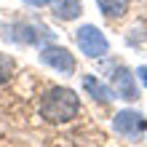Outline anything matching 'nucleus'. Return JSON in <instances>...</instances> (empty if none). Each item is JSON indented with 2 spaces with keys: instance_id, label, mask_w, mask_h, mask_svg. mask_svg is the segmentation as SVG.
Instances as JSON below:
<instances>
[{
  "instance_id": "obj_1",
  "label": "nucleus",
  "mask_w": 147,
  "mask_h": 147,
  "mask_svg": "<svg viewBox=\"0 0 147 147\" xmlns=\"http://www.w3.org/2000/svg\"><path fill=\"white\" fill-rule=\"evenodd\" d=\"M38 112L48 123H70L72 118H78V112H80L78 91L67 88V86H51V88L43 91Z\"/></svg>"
},
{
  "instance_id": "obj_2",
  "label": "nucleus",
  "mask_w": 147,
  "mask_h": 147,
  "mask_svg": "<svg viewBox=\"0 0 147 147\" xmlns=\"http://www.w3.org/2000/svg\"><path fill=\"white\" fill-rule=\"evenodd\" d=\"M75 43H78V51L88 59H102L110 54V40L96 24H80L75 30Z\"/></svg>"
},
{
  "instance_id": "obj_3",
  "label": "nucleus",
  "mask_w": 147,
  "mask_h": 147,
  "mask_svg": "<svg viewBox=\"0 0 147 147\" xmlns=\"http://www.w3.org/2000/svg\"><path fill=\"white\" fill-rule=\"evenodd\" d=\"M112 128H115V134L136 142L147 131V118L142 115V112H136V110H120L118 115L112 118Z\"/></svg>"
},
{
  "instance_id": "obj_4",
  "label": "nucleus",
  "mask_w": 147,
  "mask_h": 147,
  "mask_svg": "<svg viewBox=\"0 0 147 147\" xmlns=\"http://www.w3.org/2000/svg\"><path fill=\"white\" fill-rule=\"evenodd\" d=\"M40 62L51 67V70L62 72V75H75V54H70V48L48 43L40 48Z\"/></svg>"
},
{
  "instance_id": "obj_5",
  "label": "nucleus",
  "mask_w": 147,
  "mask_h": 147,
  "mask_svg": "<svg viewBox=\"0 0 147 147\" xmlns=\"http://www.w3.org/2000/svg\"><path fill=\"white\" fill-rule=\"evenodd\" d=\"M112 91H115V96L126 99V102H136L139 99V88H136L134 75H131V70H128L126 64L112 67Z\"/></svg>"
},
{
  "instance_id": "obj_6",
  "label": "nucleus",
  "mask_w": 147,
  "mask_h": 147,
  "mask_svg": "<svg viewBox=\"0 0 147 147\" xmlns=\"http://www.w3.org/2000/svg\"><path fill=\"white\" fill-rule=\"evenodd\" d=\"M83 91L88 94L94 102H99V105H110L112 99H115V91H112V86L99 80L96 75H83Z\"/></svg>"
},
{
  "instance_id": "obj_7",
  "label": "nucleus",
  "mask_w": 147,
  "mask_h": 147,
  "mask_svg": "<svg viewBox=\"0 0 147 147\" xmlns=\"http://www.w3.org/2000/svg\"><path fill=\"white\" fill-rule=\"evenodd\" d=\"M48 5L59 22H75L83 13V0H51Z\"/></svg>"
},
{
  "instance_id": "obj_8",
  "label": "nucleus",
  "mask_w": 147,
  "mask_h": 147,
  "mask_svg": "<svg viewBox=\"0 0 147 147\" xmlns=\"http://www.w3.org/2000/svg\"><path fill=\"white\" fill-rule=\"evenodd\" d=\"M99 11L107 16V19H123L128 13V5H131V0H96Z\"/></svg>"
},
{
  "instance_id": "obj_9",
  "label": "nucleus",
  "mask_w": 147,
  "mask_h": 147,
  "mask_svg": "<svg viewBox=\"0 0 147 147\" xmlns=\"http://www.w3.org/2000/svg\"><path fill=\"white\" fill-rule=\"evenodd\" d=\"M8 30H19V32H24V35L16 38V43H27V46L40 43V35H48L46 30H40L38 24H30V22H19V24H13V27H8Z\"/></svg>"
},
{
  "instance_id": "obj_10",
  "label": "nucleus",
  "mask_w": 147,
  "mask_h": 147,
  "mask_svg": "<svg viewBox=\"0 0 147 147\" xmlns=\"http://www.w3.org/2000/svg\"><path fill=\"white\" fill-rule=\"evenodd\" d=\"M13 72H16V62H13V56H8V54H3V51H0V86L11 80Z\"/></svg>"
},
{
  "instance_id": "obj_11",
  "label": "nucleus",
  "mask_w": 147,
  "mask_h": 147,
  "mask_svg": "<svg viewBox=\"0 0 147 147\" xmlns=\"http://www.w3.org/2000/svg\"><path fill=\"white\" fill-rule=\"evenodd\" d=\"M22 3H27V5H32V8H43V5H48L51 0H22Z\"/></svg>"
},
{
  "instance_id": "obj_12",
  "label": "nucleus",
  "mask_w": 147,
  "mask_h": 147,
  "mask_svg": "<svg viewBox=\"0 0 147 147\" xmlns=\"http://www.w3.org/2000/svg\"><path fill=\"white\" fill-rule=\"evenodd\" d=\"M136 78H139L144 83V88H147V67H139V70H136Z\"/></svg>"
}]
</instances>
